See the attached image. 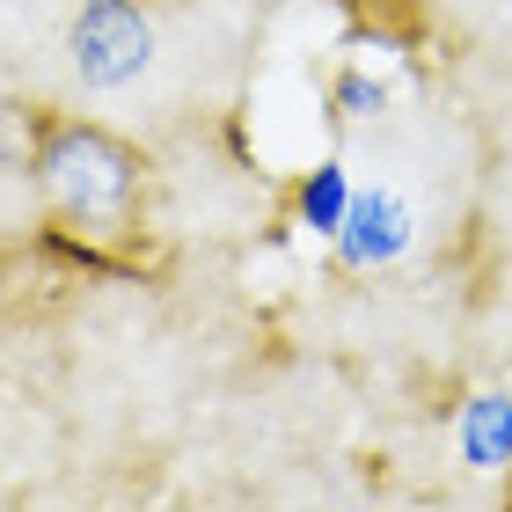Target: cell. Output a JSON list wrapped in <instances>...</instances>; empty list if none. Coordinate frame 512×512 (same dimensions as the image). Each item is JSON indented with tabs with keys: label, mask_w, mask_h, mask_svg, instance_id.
<instances>
[{
	"label": "cell",
	"mask_w": 512,
	"mask_h": 512,
	"mask_svg": "<svg viewBox=\"0 0 512 512\" xmlns=\"http://www.w3.org/2000/svg\"><path fill=\"white\" fill-rule=\"evenodd\" d=\"M505 512H512V461H505Z\"/></svg>",
	"instance_id": "4"
},
{
	"label": "cell",
	"mask_w": 512,
	"mask_h": 512,
	"mask_svg": "<svg viewBox=\"0 0 512 512\" xmlns=\"http://www.w3.org/2000/svg\"><path fill=\"white\" fill-rule=\"evenodd\" d=\"M30 176L44 198L59 242H74L88 264H132V249L147 242V191L154 161L132 147L125 132L96 118H59L37 110L30 118Z\"/></svg>",
	"instance_id": "1"
},
{
	"label": "cell",
	"mask_w": 512,
	"mask_h": 512,
	"mask_svg": "<svg viewBox=\"0 0 512 512\" xmlns=\"http://www.w3.org/2000/svg\"><path fill=\"white\" fill-rule=\"evenodd\" d=\"M74 59L88 81L118 88L132 81L139 66H147V15L132 8V0H88L81 22H74Z\"/></svg>",
	"instance_id": "2"
},
{
	"label": "cell",
	"mask_w": 512,
	"mask_h": 512,
	"mask_svg": "<svg viewBox=\"0 0 512 512\" xmlns=\"http://www.w3.org/2000/svg\"><path fill=\"white\" fill-rule=\"evenodd\" d=\"M359 22L374 37H395V44H417L425 37V0H352Z\"/></svg>",
	"instance_id": "3"
}]
</instances>
